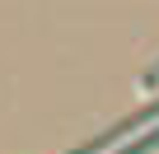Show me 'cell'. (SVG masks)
<instances>
[{
    "label": "cell",
    "mask_w": 159,
    "mask_h": 154,
    "mask_svg": "<svg viewBox=\"0 0 159 154\" xmlns=\"http://www.w3.org/2000/svg\"><path fill=\"white\" fill-rule=\"evenodd\" d=\"M150 84H159V65H154V70H150Z\"/></svg>",
    "instance_id": "3957f363"
},
{
    "label": "cell",
    "mask_w": 159,
    "mask_h": 154,
    "mask_svg": "<svg viewBox=\"0 0 159 154\" xmlns=\"http://www.w3.org/2000/svg\"><path fill=\"white\" fill-rule=\"evenodd\" d=\"M150 126H159V98L150 103V108H140L136 117H126V121H117L112 131H103V135H94V140H84L80 149H70V154H112V145L122 140V135H140V131H150Z\"/></svg>",
    "instance_id": "6da1fadb"
},
{
    "label": "cell",
    "mask_w": 159,
    "mask_h": 154,
    "mask_svg": "<svg viewBox=\"0 0 159 154\" xmlns=\"http://www.w3.org/2000/svg\"><path fill=\"white\" fill-rule=\"evenodd\" d=\"M154 149H159V126H150L145 135H136V145H122L112 154H154Z\"/></svg>",
    "instance_id": "7a4b0ae2"
}]
</instances>
